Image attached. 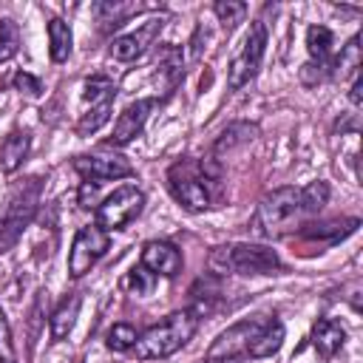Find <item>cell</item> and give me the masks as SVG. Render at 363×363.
Wrapping results in <instances>:
<instances>
[{
  "label": "cell",
  "mask_w": 363,
  "mask_h": 363,
  "mask_svg": "<svg viewBox=\"0 0 363 363\" xmlns=\"http://www.w3.org/2000/svg\"><path fill=\"white\" fill-rule=\"evenodd\" d=\"M329 201L326 182H309L306 187H275L267 193L252 213V233L261 238H281L298 230L306 218L318 216Z\"/></svg>",
  "instance_id": "obj_1"
},
{
  "label": "cell",
  "mask_w": 363,
  "mask_h": 363,
  "mask_svg": "<svg viewBox=\"0 0 363 363\" xmlns=\"http://www.w3.org/2000/svg\"><path fill=\"white\" fill-rule=\"evenodd\" d=\"M199 329V315L193 309H179L170 312L162 323L150 326L145 335L136 337V357L139 360H164L170 354H176L182 346L190 343V337Z\"/></svg>",
  "instance_id": "obj_2"
},
{
  "label": "cell",
  "mask_w": 363,
  "mask_h": 363,
  "mask_svg": "<svg viewBox=\"0 0 363 363\" xmlns=\"http://www.w3.org/2000/svg\"><path fill=\"white\" fill-rule=\"evenodd\" d=\"M207 264L218 275H272L284 264L275 250L264 244H221L213 247Z\"/></svg>",
  "instance_id": "obj_3"
},
{
  "label": "cell",
  "mask_w": 363,
  "mask_h": 363,
  "mask_svg": "<svg viewBox=\"0 0 363 363\" xmlns=\"http://www.w3.org/2000/svg\"><path fill=\"white\" fill-rule=\"evenodd\" d=\"M37 204H40V179H28L26 184L11 190L9 204L0 213V252H6L23 235V230L31 224L37 213Z\"/></svg>",
  "instance_id": "obj_4"
},
{
  "label": "cell",
  "mask_w": 363,
  "mask_h": 363,
  "mask_svg": "<svg viewBox=\"0 0 363 363\" xmlns=\"http://www.w3.org/2000/svg\"><path fill=\"white\" fill-rule=\"evenodd\" d=\"M264 51H267V23L252 20V26H250V31L241 43V51L230 62V74H227V88L230 91H238L250 79H255V74L261 68V60H264Z\"/></svg>",
  "instance_id": "obj_5"
},
{
  "label": "cell",
  "mask_w": 363,
  "mask_h": 363,
  "mask_svg": "<svg viewBox=\"0 0 363 363\" xmlns=\"http://www.w3.org/2000/svg\"><path fill=\"white\" fill-rule=\"evenodd\" d=\"M204 182L207 179H204L201 167H196L190 162H179L167 173V187H170L173 199L187 213H204L210 207V190H207Z\"/></svg>",
  "instance_id": "obj_6"
},
{
  "label": "cell",
  "mask_w": 363,
  "mask_h": 363,
  "mask_svg": "<svg viewBox=\"0 0 363 363\" xmlns=\"http://www.w3.org/2000/svg\"><path fill=\"white\" fill-rule=\"evenodd\" d=\"M145 207V193L133 184L113 190L102 204H96V224L102 230H125L133 218H139Z\"/></svg>",
  "instance_id": "obj_7"
},
{
  "label": "cell",
  "mask_w": 363,
  "mask_h": 363,
  "mask_svg": "<svg viewBox=\"0 0 363 363\" xmlns=\"http://www.w3.org/2000/svg\"><path fill=\"white\" fill-rule=\"evenodd\" d=\"M108 247H111L108 230H102L99 224L79 227L77 235H74V244L68 250V275L82 278L85 272H91V267L108 252Z\"/></svg>",
  "instance_id": "obj_8"
},
{
  "label": "cell",
  "mask_w": 363,
  "mask_h": 363,
  "mask_svg": "<svg viewBox=\"0 0 363 363\" xmlns=\"http://www.w3.org/2000/svg\"><path fill=\"white\" fill-rule=\"evenodd\" d=\"M264 326V318H250V320H238L235 326H230L227 332H221L216 337V343L210 346L207 357H216V360H235V357H250L252 352V343L258 337Z\"/></svg>",
  "instance_id": "obj_9"
},
{
  "label": "cell",
  "mask_w": 363,
  "mask_h": 363,
  "mask_svg": "<svg viewBox=\"0 0 363 363\" xmlns=\"http://www.w3.org/2000/svg\"><path fill=\"white\" fill-rule=\"evenodd\" d=\"M74 170L85 182H111L133 176V164L119 153H82L74 159Z\"/></svg>",
  "instance_id": "obj_10"
},
{
  "label": "cell",
  "mask_w": 363,
  "mask_h": 363,
  "mask_svg": "<svg viewBox=\"0 0 363 363\" xmlns=\"http://www.w3.org/2000/svg\"><path fill=\"white\" fill-rule=\"evenodd\" d=\"M156 108V99H136V102H130L122 113H119V119H116V125H113V136H111V145H128V142H133L142 130H145V122H147V116H150V111Z\"/></svg>",
  "instance_id": "obj_11"
},
{
  "label": "cell",
  "mask_w": 363,
  "mask_h": 363,
  "mask_svg": "<svg viewBox=\"0 0 363 363\" xmlns=\"http://www.w3.org/2000/svg\"><path fill=\"white\" fill-rule=\"evenodd\" d=\"M139 264L145 269H150L156 278H173L182 272V252L170 244V241H147L142 247V258Z\"/></svg>",
  "instance_id": "obj_12"
},
{
  "label": "cell",
  "mask_w": 363,
  "mask_h": 363,
  "mask_svg": "<svg viewBox=\"0 0 363 363\" xmlns=\"http://www.w3.org/2000/svg\"><path fill=\"white\" fill-rule=\"evenodd\" d=\"M159 28H162V20H153V23H147V26H145L142 31H136V34H122V37H116V40L111 43V57H113V60H122V62H130V60L142 57Z\"/></svg>",
  "instance_id": "obj_13"
},
{
  "label": "cell",
  "mask_w": 363,
  "mask_h": 363,
  "mask_svg": "<svg viewBox=\"0 0 363 363\" xmlns=\"http://www.w3.org/2000/svg\"><path fill=\"white\" fill-rule=\"evenodd\" d=\"M343 340H346V332H343V326H340L337 320H332V318H320V320L315 323V329H312V346H315V352H318L320 357L337 354L340 346H343Z\"/></svg>",
  "instance_id": "obj_14"
},
{
  "label": "cell",
  "mask_w": 363,
  "mask_h": 363,
  "mask_svg": "<svg viewBox=\"0 0 363 363\" xmlns=\"http://www.w3.org/2000/svg\"><path fill=\"white\" fill-rule=\"evenodd\" d=\"M145 6L142 3H111V0H105V3H96L94 6V14H96V23H99V28L102 31H108V28H119L128 17H133V14H139Z\"/></svg>",
  "instance_id": "obj_15"
},
{
  "label": "cell",
  "mask_w": 363,
  "mask_h": 363,
  "mask_svg": "<svg viewBox=\"0 0 363 363\" xmlns=\"http://www.w3.org/2000/svg\"><path fill=\"white\" fill-rule=\"evenodd\" d=\"M281 343H284V323H281L275 315H272V318H264V326H261V332H258V337H255V343H252L250 357H255V360L272 357V354L281 349Z\"/></svg>",
  "instance_id": "obj_16"
},
{
  "label": "cell",
  "mask_w": 363,
  "mask_h": 363,
  "mask_svg": "<svg viewBox=\"0 0 363 363\" xmlns=\"http://www.w3.org/2000/svg\"><path fill=\"white\" fill-rule=\"evenodd\" d=\"M28 147H31L28 133H20V130L9 133V136L3 139V145H0V167H3L6 173H14V170L26 162Z\"/></svg>",
  "instance_id": "obj_17"
},
{
  "label": "cell",
  "mask_w": 363,
  "mask_h": 363,
  "mask_svg": "<svg viewBox=\"0 0 363 363\" xmlns=\"http://www.w3.org/2000/svg\"><path fill=\"white\" fill-rule=\"evenodd\" d=\"M45 31H48V54H51V60L54 62H65L71 57V43H74L71 26L65 20H60V17H51Z\"/></svg>",
  "instance_id": "obj_18"
},
{
  "label": "cell",
  "mask_w": 363,
  "mask_h": 363,
  "mask_svg": "<svg viewBox=\"0 0 363 363\" xmlns=\"http://www.w3.org/2000/svg\"><path fill=\"white\" fill-rule=\"evenodd\" d=\"M332 45H335V37L326 26H309L306 28V51H309L312 62L332 65Z\"/></svg>",
  "instance_id": "obj_19"
},
{
  "label": "cell",
  "mask_w": 363,
  "mask_h": 363,
  "mask_svg": "<svg viewBox=\"0 0 363 363\" xmlns=\"http://www.w3.org/2000/svg\"><path fill=\"white\" fill-rule=\"evenodd\" d=\"M255 133H258L255 125H250V122H233V125H227V128L218 133V139H216V145H213V153H230V150L247 145Z\"/></svg>",
  "instance_id": "obj_20"
},
{
  "label": "cell",
  "mask_w": 363,
  "mask_h": 363,
  "mask_svg": "<svg viewBox=\"0 0 363 363\" xmlns=\"http://www.w3.org/2000/svg\"><path fill=\"white\" fill-rule=\"evenodd\" d=\"M77 315H79V295H68L51 315V337L54 340H62L68 337V332L74 329L77 323Z\"/></svg>",
  "instance_id": "obj_21"
},
{
  "label": "cell",
  "mask_w": 363,
  "mask_h": 363,
  "mask_svg": "<svg viewBox=\"0 0 363 363\" xmlns=\"http://www.w3.org/2000/svg\"><path fill=\"white\" fill-rule=\"evenodd\" d=\"M318 230H303V238H312V241H320V238H326L323 244H337V241H343L346 235H352L357 227H360V221L357 218H349V221H332V224H315Z\"/></svg>",
  "instance_id": "obj_22"
},
{
  "label": "cell",
  "mask_w": 363,
  "mask_h": 363,
  "mask_svg": "<svg viewBox=\"0 0 363 363\" xmlns=\"http://www.w3.org/2000/svg\"><path fill=\"white\" fill-rule=\"evenodd\" d=\"M357 71H360V34H354V37L343 45L340 57L332 62V74L340 77V79L357 77Z\"/></svg>",
  "instance_id": "obj_23"
},
{
  "label": "cell",
  "mask_w": 363,
  "mask_h": 363,
  "mask_svg": "<svg viewBox=\"0 0 363 363\" xmlns=\"http://www.w3.org/2000/svg\"><path fill=\"white\" fill-rule=\"evenodd\" d=\"M82 99H85L88 105H105V102L113 105V99H116V85H113V79H108V77H102V74L88 77V79H85V91H82Z\"/></svg>",
  "instance_id": "obj_24"
},
{
  "label": "cell",
  "mask_w": 363,
  "mask_h": 363,
  "mask_svg": "<svg viewBox=\"0 0 363 363\" xmlns=\"http://www.w3.org/2000/svg\"><path fill=\"white\" fill-rule=\"evenodd\" d=\"M111 102H105V105H91L82 116H79V122H77V133L79 136H91V133H96L108 119H111Z\"/></svg>",
  "instance_id": "obj_25"
},
{
  "label": "cell",
  "mask_w": 363,
  "mask_h": 363,
  "mask_svg": "<svg viewBox=\"0 0 363 363\" xmlns=\"http://www.w3.org/2000/svg\"><path fill=\"white\" fill-rule=\"evenodd\" d=\"M213 11H216L218 23H221L227 31H233L238 23H244V17H247V3H241V0H218V3L213 6Z\"/></svg>",
  "instance_id": "obj_26"
},
{
  "label": "cell",
  "mask_w": 363,
  "mask_h": 363,
  "mask_svg": "<svg viewBox=\"0 0 363 363\" xmlns=\"http://www.w3.org/2000/svg\"><path fill=\"white\" fill-rule=\"evenodd\" d=\"M136 329L130 326V323H113L111 329H108V337H105V343H108V349L111 352H130L133 346H136Z\"/></svg>",
  "instance_id": "obj_27"
},
{
  "label": "cell",
  "mask_w": 363,
  "mask_h": 363,
  "mask_svg": "<svg viewBox=\"0 0 363 363\" xmlns=\"http://www.w3.org/2000/svg\"><path fill=\"white\" fill-rule=\"evenodd\" d=\"M17 48H20V28H17L14 20L3 17L0 20V62L11 60L17 54Z\"/></svg>",
  "instance_id": "obj_28"
},
{
  "label": "cell",
  "mask_w": 363,
  "mask_h": 363,
  "mask_svg": "<svg viewBox=\"0 0 363 363\" xmlns=\"http://www.w3.org/2000/svg\"><path fill=\"white\" fill-rule=\"evenodd\" d=\"M125 286H128L133 295L145 298V295H150V292H153V286H156V275L139 264V267H133V269L128 272V278H125Z\"/></svg>",
  "instance_id": "obj_29"
},
{
  "label": "cell",
  "mask_w": 363,
  "mask_h": 363,
  "mask_svg": "<svg viewBox=\"0 0 363 363\" xmlns=\"http://www.w3.org/2000/svg\"><path fill=\"white\" fill-rule=\"evenodd\" d=\"M14 88L20 94H28V96H40L43 94V82L37 77H31L28 71H17L14 74Z\"/></svg>",
  "instance_id": "obj_30"
},
{
  "label": "cell",
  "mask_w": 363,
  "mask_h": 363,
  "mask_svg": "<svg viewBox=\"0 0 363 363\" xmlns=\"http://www.w3.org/2000/svg\"><path fill=\"white\" fill-rule=\"evenodd\" d=\"M0 363H14V343H11V332L3 312H0Z\"/></svg>",
  "instance_id": "obj_31"
},
{
  "label": "cell",
  "mask_w": 363,
  "mask_h": 363,
  "mask_svg": "<svg viewBox=\"0 0 363 363\" xmlns=\"http://www.w3.org/2000/svg\"><path fill=\"white\" fill-rule=\"evenodd\" d=\"M329 74H332V65H320V62H306V65L301 68V79H303L306 85H315V82L326 79Z\"/></svg>",
  "instance_id": "obj_32"
},
{
  "label": "cell",
  "mask_w": 363,
  "mask_h": 363,
  "mask_svg": "<svg viewBox=\"0 0 363 363\" xmlns=\"http://www.w3.org/2000/svg\"><path fill=\"white\" fill-rule=\"evenodd\" d=\"M79 204L85 207V210H96V182L91 184V182H82V187H79Z\"/></svg>",
  "instance_id": "obj_33"
},
{
  "label": "cell",
  "mask_w": 363,
  "mask_h": 363,
  "mask_svg": "<svg viewBox=\"0 0 363 363\" xmlns=\"http://www.w3.org/2000/svg\"><path fill=\"white\" fill-rule=\"evenodd\" d=\"M360 91H363V82H360V77H354V82H352V91H349V99H352V105H360Z\"/></svg>",
  "instance_id": "obj_34"
},
{
  "label": "cell",
  "mask_w": 363,
  "mask_h": 363,
  "mask_svg": "<svg viewBox=\"0 0 363 363\" xmlns=\"http://www.w3.org/2000/svg\"><path fill=\"white\" fill-rule=\"evenodd\" d=\"M204 363H235V360H216V357H207Z\"/></svg>",
  "instance_id": "obj_35"
}]
</instances>
